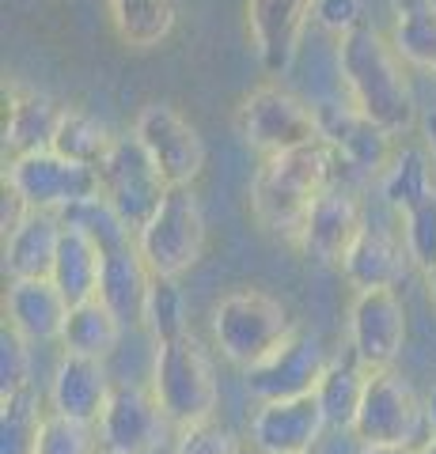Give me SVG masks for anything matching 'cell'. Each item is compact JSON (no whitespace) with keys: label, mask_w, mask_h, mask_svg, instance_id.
I'll use <instances>...</instances> for the list:
<instances>
[{"label":"cell","mask_w":436,"mask_h":454,"mask_svg":"<svg viewBox=\"0 0 436 454\" xmlns=\"http://www.w3.org/2000/svg\"><path fill=\"white\" fill-rule=\"evenodd\" d=\"M337 73L349 91V103L369 114L387 133H410L417 125V98L406 76V61L395 42L376 27L361 23L357 31L337 38Z\"/></svg>","instance_id":"1"},{"label":"cell","mask_w":436,"mask_h":454,"mask_svg":"<svg viewBox=\"0 0 436 454\" xmlns=\"http://www.w3.org/2000/svg\"><path fill=\"white\" fill-rule=\"evenodd\" d=\"M334 182L342 178H337V155L330 152L327 140L297 152L266 155L255 178H250V212L270 235L297 243L307 212Z\"/></svg>","instance_id":"2"},{"label":"cell","mask_w":436,"mask_h":454,"mask_svg":"<svg viewBox=\"0 0 436 454\" xmlns=\"http://www.w3.org/2000/svg\"><path fill=\"white\" fill-rule=\"evenodd\" d=\"M297 330L289 307L258 288H239L224 295L213 310V340L220 356L239 372H250L273 348L285 345V337Z\"/></svg>","instance_id":"3"},{"label":"cell","mask_w":436,"mask_h":454,"mask_svg":"<svg viewBox=\"0 0 436 454\" xmlns=\"http://www.w3.org/2000/svg\"><path fill=\"white\" fill-rule=\"evenodd\" d=\"M152 390H156L167 420L175 428H194V424L213 420L217 413V372L209 352L194 333L156 345V364H152Z\"/></svg>","instance_id":"4"},{"label":"cell","mask_w":436,"mask_h":454,"mask_svg":"<svg viewBox=\"0 0 436 454\" xmlns=\"http://www.w3.org/2000/svg\"><path fill=\"white\" fill-rule=\"evenodd\" d=\"M209 243L205 212L190 186H171L145 227L137 231V250L152 277H182L190 265L202 262Z\"/></svg>","instance_id":"5"},{"label":"cell","mask_w":436,"mask_h":454,"mask_svg":"<svg viewBox=\"0 0 436 454\" xmlns=\"http://www.w3.org/2000/svg\"><path fill=\"white\" fill-rule=\"evenodd\" d=\"M235 133L247 148H255L262 160L281 152H297L307 145H319V114L315 106L300 103L292 91L277 83H262L250 91L235 110Z\"/></svg>","instance_id":"6"},{"label":"cell","mask_w":436,"mask_h":454,"mask_svg":"<svg viewBox=\"0 0 436 454\" xmlns=\"http://www.w3.org/2000/svg\"><path fill=\"white\" fill-rule=\"evenodd\" d=\"M319 129L322 140L337 155V178H384V170L395 160V133H387L369 114L353 103H319Z\"/></svg>","instance_id":"7"},{"label":"cell","mask_w":436,"mask_h":454,"mask_svg":"<svg viewBox=\"0 0 436 454\" xmlns=\"http://www.w3.org/2000/svg\"><path fill=\"white\" fill-rule=\"evenodd\" d=\"M99 186H103V197L122 212V220L133 231H140L156 216V208L163 205L167 190H171L163 182L160 167L152 163V155L145 152V145L137 140V133L115 137L107 160L99 163Z\"/></svg>","instance_id":"8"},{"label":"cell","mask_w":436,"mask_h":454,"mask_svg":"<svg viewBox=\"0 0 436 454\" xmlns=\"http://www.w3.org/2000/svg\"><path fill=\"white\" fill-rule=\"evenodd\" d=\"M4 182L12 190H20L31 208H46V212H61L68 205L83 201V197L103 193L99 170L65 160L53 148L16 155L4 167Z\"/></svg>","instance_id":"9"},{"label":"cell","mask_w":436,"mask_h":454,"mask_svg":"<svg viewBox=\"0 0 436 454\" xmlns=\"http://www.w3.org/2000/svg\"><path fill=\"white\" fill-rule=\"evenodd\" d=\"M425 424V405L417 402L414 387L395 367L387 372H372L369 387H364V402L357 409L353 432L361 443H395V447H414V439Z\"/></svg>","instance_id":"10"},{"label":"cell","mask_w":436,"mask_h":454,"mask_svg":"<svg viewBox=\"0 0 436 454\" xmlns=\"http://www.w3.org/2000/svg\"><path fill=\"white\" fill-rule=\"evenodd\" d=\"M133 133L152 155V163L160 167L167 186H194V178L205 170V140L175 106L167 103L140 106Z\"/></svg>","instance_id":"11"},{"label":"cell","mask_w":436,"mask_h":454,"mask_svg":"<svg viewBox=\"0 0 436 454\" xmlns=\"http://www.w3.org/2000/svg\"><path fill=\"white\" fill-rule=\"evenodd\" d=\"M167 428H175L167 420L156 390L122 387L110 390V402L99 417V443L103 454H156L167 443Z\"/></svg>","instance_id":"12"},{"label":"cell","mask_w":436,"mask_h":454,"mask_svg":"<svg viewBox=\"0 0 436 454\" xmlns=\"http://www.w3.org/2000/svg\"><path fill=\"white\" fill-rule=\"evenodd\" d=\"M349 348L369 372H387L406 348V307L395 288L357 292L349 307Z\"/></svg>","instance_id":"13"},{"label":"cell","mask_w":436,"mask_h":454,"mask_svg":"<svg viewBox=\"0 0 436 454\" xmlns=\"http://www.w3.org/2000/svg\"><path fill=\"white\" fill-rule=\"evenodd\" d=\"M327 364H330V356L315 333L292 330L285 337V345L273 348L262 364H255L243 375H247V390L255 394L258 402H281V397L315 394Z\"/></svg>","instance_id":"14"},{"label":"cell","mask_w":436,"mask_h":454,"mask_svg":"<svg viewBox=\"0 0 436 454\" xmlns=\"http://www.w3.org/2000/svg\"><path fill=\"white\" fill-rule=\"evenodd\" d=\"M315 0H247L250 46L266 76H285L300 53Z\"/></svg>","instance_id":"15"},{"label":"cell","mask_w":436,"mask_h":454,"mask_svg":"<svg viewBox=\"0 0 436 454\" xmlns=\"http://www.w3.org/2000/svg\"><path fill=\"white\" fill-rule=\"evenodd\" d=\"M327 428L330 424L315 394L262 402L250 417V447L255 454H312Z\"/></svg>","instance_id":"16"},{"label":"cell","mask_w":436,"mask_h":454,"mask_svg":"<svg viewBox=\"0 0 436 454\" xmlns=\"http://www.w3.org/2000/svg\"><path fill=\"white\" fill-rule=\"evenodd\" d=\"M361 227H364L361 201L353 197L349 186L334 182L330 190H322V197L312 205V212H307L297 247L304 250V258H312L319 265H337L342 269L349 247L357 243Z\"/></svg>","instance_id":"17"},{"label":"cell","mask_w":436,"mask_h":454,"mask_svg":"<svg viewBox=\"0 0 436 454\" xmlns=\"http://www.w3.org/2000/svg\"><path fill=\"white\" fill-rule=\"evenodd\" d=\"M68 310L73 303L65 300L53 277H12L4 292V325L23 333L31 345H50L61 340Z\"/></svg>","instance_id":"18"},{"label":"cell","mask_w":436,"mask_h":454,"mask_svg":"<svg viewBox=\"0 0 436 454\" xmlns=\"http://www.w3.org/2000/svg\"><path fill=\"white\" fill-rule=\"evenodd\" d=\"M65 106L38 88L4 83V152L16 160L27 152H42L53 145Z\"/></svg>","instance_id":"19"},{"label":"cell","mask_w":436,"mask_h":454,"mask_svg":"<svg viewBox=\"0 0 436 454\" xmlns=\"http://www.w3.org/2000/svg\"><path fill=\"white\" fill-rule=\"evenodd\" d=\"M110 390H115V382H110L103 360L65 352L58 372H53V382H50V405L65 417L99 424L103 409L110 402Z\"/></svg>","instance_id":"20"},{"label":"cell","mask_w":436,"mask_h":454,"mask_svg":"<svg viewBox=\"0 0 436 454\" xmlns=\"http://www.w3.org/2000/svg\"><path fill=\"white\" fill-rule=\"evenodd\" d=\"M410 265L414 262H410V250H406L402 239H395L387 227L364 223L357 243L345 254L342 273L357 292H372V288H395Z\"/></svg>","instance_id":"21"},{"label":"cell","mask_w":436,"mask_h":454,"mask_svg":"<svg viewBox=\"0 0 436 454\" xmlns=\"http://www.w3.org/2000/svg\"><path fill=\"white\" fill-rule=\"evenodd\" d=\"M152 269L140 258L137 243H125L115 250H103V280L99 300L122 318V325L145 322V300H148Z\"/></svg>","instance_id":"22"},{"label":"cell","mask_w":436,"mask_h":454,"mask_svg":"<svg viewBox=\"0 0 436 454\" xmlns=\"http://www.w3.org/2000/svg\"><path fill=\"white\" fill-rule=\"evenodd\" d=\"M61 231H65L61 212L31 208V216L20 223V231L4 239V273L8 277H53Z\"/></svg>","instance_id":"23"},{"label":"cell","mask_w":436,"mask_h":454,"mask_svg":"<svg viewBox=\"0 0 436 454\" xmlns=\"http://www.w3.org/2000/svg\"><path fill=\"white\" fill-rule=\"evenodd\" d=\"M53 280H58V288L65 292V300L73 307L95 300L99 295V280H103V247L88 231L65 223L58 262H53Z\"/></svg>","instance_id":"24"},{"label":"cell","mask_w":436,"mask_h":454,"mask_svg":"<svg viewBox=\"0 0 436 454\" xmlns=\"http://www.w3.org/2000/svg\"><path fill=\"white\" fill-rule=\"evenodd\" d=\"M107 12L118 42L137 53L156 50L160 42L171 38L178 20L175 0H107Z\"/></svg>","instance_id":"25"},{"label":"cell","mask_w":436,"mask_h":454,"mask_svg":"<svg viewBox=\"0 0 436 454\" xmlns=\"http://www.w3.org/2000/svg\"><path fill=\"white\" fill-rule=\"evenodd\" d=\"M369 367H364L357 356L353 360H330L327 372H322L315 397L322 405V417H327L330 428H353L357 409L364 402V387H369Z\"/></svg>","instance_id":"26"},{"label":"cell","mask_w":436,"mask_h":454,"mask_svg":"<svg viewBox=\"0 0 436 454\" xmlns=\"http://www.w3.org/2000/svg\"><path fill=\"white\" fill-rule=\"evenodd\" d=\"M118 337H122V318L99 300V295H95V300L76 303L73 310H68L61 345H65V352H76V356L107 360L110 352H115Z\"/></svg>","instance_id":"27"},{"label":"cell","mask_w":436,"mask_h":454,"mask_svg":"<svg viewBox=\"0 0 436 454\" xmlns=\"http://www.w3.org/2000/svg\"><path fill=\"white\" fill-rule=\"evenodd\" d=\"M432 155L425 148H399L391 167L384 170V178H379V190H384L387 205L391 208H414L417 201H425V197L436 190L432 186Z\"/></svg>","instance_id":"28"},{"label":"cell","mask_w":436,"mask_h":454,"mask_svg":"<svg viewBox=\"0 0 436 454\" xmlns=\"http://www.w3.org/2000/svg\"><path fill=\"white\" fill-rule=\"evenodd\" d=\"M110 145H115V137L107 133V125L99 118H91L88 110L65 106L61 125H58V133H53V145L50 148L58 152V155H65V160L99 170V163L107 160Z\"/></svg>","instance_id":"29"},{"label":"cell","mask_w":436,"mask_h":454,"mask_svg":"<svg viewBox=\"0 0 436 454\" xmlns=\"http://www.w3.org/2000/svg\"><path fill=\"white\" fill-rule=\"evenodd\" d=\"M391 42H395L399 57L410 68L436 73V4L432 0L414 8H399L395 27H391Z\"/></svg>","instance_id":"30"},{"label":"cell","mask_w":436,"mask_h":454,"mask_svg":"<svg viewBox=\"0 0 436 454\" xmlns=\"http://www.w3.org/2000/svg\"><path fill=\"white\" fill-rule=\"evenodd\" d=\"M42 420L46 413L38 405L35 387L0 397V454H35Z\"/></svg>","instance_id":"31"},{"label":"cell","mask_w":436,"mask_h":454,"mask_svg":"<svg viewBox=\"0 0 436 454\" xmlns=\"http://www.w3.org/2000/svg\"><path fill=\"white\" fill-rule=\"evenodd\" d=\"M140 325L152 333L156 345L190 333V325H186V300H182L175 277H152L148 300H145V322H140Z\"/></svg>","instance_id":"32"},{"label":"cell","mask_w":436,"mask_h":454,"mask_svg":"<svg viewBox=\"0 0 436 454\" xmlns=\"http://www.w3.org/2000/svg\"><path fill=\"white\" fill-rule=\"evenodd\" d=\"M35 454H103L99 443V424L65 417L58 409H50L38 432V447Z\"/></svg>","instance_id":"33"},{"label":"cell","mask_w":436,"mask_h":454,"mask_svg":"<svg viewBox=\"0 0 436 454\" xmlns=\"http://www.w3.org/2000/svg\"><path fill=\"white\" fill-rule=\"evenodd\" d=\"M402 243L410 250V262L421 273L436 269V190L402 212Z\"/></svg>","instance_id":"34"},{"label":"cell","mask_w":436,"mask_h":454,"mask_svg":"<svg viewBox=\"0 0 436 454\" xmlns=\"http://www.w3.org/2000/svg\"><path fill=\"white\" fill-rule=\"evenodd\" d=\"M31 387V340L12 325L0 330V397H12Z\"/></svg>","instance_id":"35"},{"label":"cell","mask_w":436,"mask_h":454,"mask_svg":"<svg viewBox=\"0 0 436 454\" xmlns=\"http://www.w3.org/2000/svg\"><path fill=\"white\" fill-rule=\"evenodd\" d=\"M175 454H235V439L217 420H205V424H194V428L178 432Z\"/></svg>","instance_id":"36"},{"label":"cell","mask_w":436,"mask_h":454,"mask_svg":"<svg viewBox=\"0 0 436 454\" xmlns=\"http://www.w3.org/2000/svg\"><path fill=\"white\" fill-rule=\"evenodd\" d=\"M312 20L330 35H349L364 23V0H315Z\"/></svg>","instance_id":"37"},{"label":"cell","mask_w":436,"mask_h":454,"mask_svg":"<svg viewBox=\"0 0 436 454\" xmlns=\"http://www.w3.org/2000/svg\"><path fill=\"white\" fill-rule=\"evenodd\" d=\"M31 216V205H27V197L20 190H12L4 182V193H0V235H16L20 223Z\"/></svg>","instance_id":"38"},{"label":"cell","mask_w":436,"mask_h":454,"mask_svg":"<svg viewBox=\"0 0 436 454\" xmlns=\"http://www.w3.org/2000/svg\"><path fill=\"white\" fill-rule=\"evenodd\" d=\"M361 454H417L414 447H395V443H361Z\"/></svg>","instance_id":"39"},{"label":"cell","mask_w":436,"mask_h":454,"mask_svg":"<svg viewBox=\"0 0 436 454\" xmlns=\"http://www.w3.org/2000/svg\"><path fill=\"white\" fill-rule=\"evenodd\" d=\"M421 129H425V148H429V155L436 160V106L425 114V121H421Z\"/></svg>","instance_id":"40"},{"label":"cell","mask_w":436,"mask_h":454,"mask_svg":"<svg viewBox=\"0 0 436 454\" xmlns=\"http://www.w3.org/2000/svg\"><path fill=\"white\" fill-rule=\"evenodd\" d=\"M425 428H429V435H436V387L425 397Z\"/></svg>","instance_id":"41"},{"label":"cell","mask_w":436,"mask_h":454,"mask_svg":"<svg viewBox=\"0 0 436 454\" xmlns=\"http://www.w3.org/2000/svg\"><path fill=\"white\" fill-rule=\"evenodd\" d=\"M425 280H429V300L436 307V269H432V273H425Z\"/></svg>","instance_id":"42"},{"label":"cell","mask_w":436,"mask_h":454,"mask_svg":"<svg viewBox=\"0 0 436 454\" xmlns=\"http://www.w3.org/2000/svg\"><path fill=\"white\" fill-rule=\"evenodd\" d=\"M417 454H436V435H432V439H429V443H425V447H421Z\"/></svg>","instance_id":"43"},{"label":"cell","mask_w":436,"mask_h":454,"mask_svg":"<svg viewBox=\"0 0 436 454\" xmlns=\"http://www.w3.org/2000/svg\"><path fill=\"white\" fill-rule=\"evenodd\" d=\"M432 4H436V0H432Z\"/></svg>","instance_id":"44"},{"label":"cell","mask_w":436,"mask_h":454,"mask_svg":"<svg viewBox=\"0 0 436 454\" xmlns=\"http://www.w3.org/2000/svg\"><path fill=\"white\" fill-rule=\"evenodd\" d=\"M432 76H436V73H432Z\"/></svg>","instance_id":"45"}]
</instances>
